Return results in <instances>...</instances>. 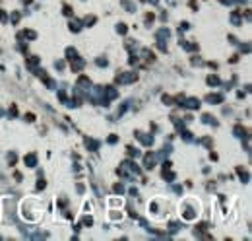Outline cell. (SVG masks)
Masks as SVG:
<instances>
[{
	"mask_svg": "<svg viewBox=\"0 0 252 241\" xmlns=\"http://www.w3.org/2000/svg\"><path fill=\"white\" fill-rule=\"evenodd\" d=\"M132 80H136V74H134V72H130V74H124V76H118V78H116V82L124 84V82H132Z\"/></svg>",
	"mask_w": 252,
	"mask_h": 241,
	"instance_id": "cell-1",
	"label": "cell"
},
{
	"mask_svg": "<svg viewBox=\"0 0 252 241\" xmlns=\"http://www.w3.org/2000/svg\"><path fill=\"white\" fill-rule=\"evenodd\" d=\"M136 136L140 138V140H142L144 144H151V142H153V138H151V136H144L142 132H136Z\"/></svg>",
	"mask_w": 252,
	"mask_h": 241,
	"instance_id": "cell-2",
	"label": "cell"
},
{
	"mask_svg": "<svg viewBox=\"0 0 252 241\" xmlns=\"http://www.w3.org/2000/svg\"><path fill=\"white\" fill-rule=\"evenodd\" d=\"M188 107H190V109H198V107H200V101H198V99H188Z\"/></svg>",
	"mask_w": 252,
	"mask_h": 241,
	"instance_id": "cell-3",
	"label": "cell"
},
{
	"mask_svg": "<svg viewBox=\"0 0 252 241\" xmlns=\"http://www.w3.org/2000/svg\"><path fill=\"white\" fill-rule=\"evenodd\" d=\"M122 6L126 8L128 12H134V10H136V6H134V4H132V2H128V0H124V2H122Z\"/></svg>",
	"mask_w": 252,
	"mask_h": 241,
	"instance_id": "cell-4",
	"label": "cell"
},
{
	"mask_svg": "<svg viewBox=\"0 0 252 241\" xmlns=\"http://www.w3.org/2000/svg\"><path fill=\"white\" fill-rule=\"evenodd\" d=\"M155 156H146V167H153Z\"/></svg>",
	"mask_w": 252,
	"mask_h": 241,
	"instance_id": "cell-5",
	"label": "cell"
},
{
	"mask_svg": "<svg viewBox=\"0 0 252 241\" xmlns=\"http://www.w3.org/2000/svg\"><path fill=\"white\" fill-rule=\"evenodd\" d=\"M25 163L29 165V167H33V165H35V156H33V154H29V156L25 157Z\"/></svg>",
	"mask_w": 252,
	"mask_h": 241,
	"instance_id": "cell-6",
	"label": "cell"
},
{
	"mask_svg": "<svg viewBox=\"0 0 252 241\" xmlns=\"http://www.w3.org/2000/svg\"><path fill=\"white\" fill-rule=\"evenodd\" d=\"M221 95H207V101H215V103H217V101H221Z\"/></svg>",
	"mask_w": 252,
	"mask_h": 241,
	"instance_id": "cell-7",
	"label": "cell"
},
{
	"mask_svg": "<svg viewBox=\"0 0 252 241\" xmlns=\"http://www.w3.org/2000/svg\"><path fill=\"white\" fill-rule=\"evenodd\" d=\"M194 216H196V214H194V210H186V212H184V218H186V220H192Z\"/></svg>",
	"mask_w": 252,
	"mask_h": 241,
	"instance_id": "cell-8",
	"label": "cell"
},
{
	"mask_svg": "<svg viewBox=\"0 0 252 241\" xmlns=\"http://www.w3.org/2000/svg\"><path fill=\"white\" fill-rule=\"evenodd\" d=\"M207 82H209V84H219L217 76H209V78H207Z\"/></svg>",
	"mask_w": 252,
	"mask_h": 241,
	"instance_id": "cell-9",
	"label": "cell"
},
{
	"mask_svg": "<svg viewBox=\"0 0 252 241\" xmlns=\"http://www.w3.org/2000/svg\"><path fill=\"white\" fill-rule=\"evenodd\" d=\"M97 64H99V66H105V64H107V60H105V59H99V60H97Z\"/></svg>",
	"mask_w": 252,
	"mask_h": 241,
	"instance_id": "cell-10",
	"label": "cell"
}]
</instances>
